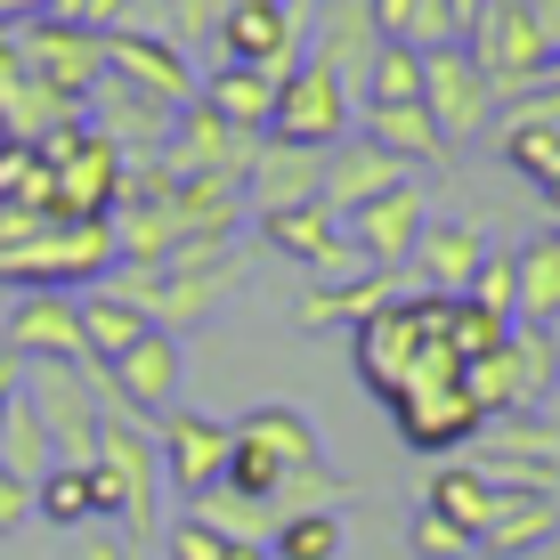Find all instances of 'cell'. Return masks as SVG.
<instances>
[{
  "mask_svg": "<svg viewBox=\"0 0 560 560\" xmlns=\"http://www.w3.org/2000/svg\"><path fill=\"white\" fill-rule=\"evenodd\" d=\"M358 130H365L382 154H398V163H439V154H447L431 106H358Z\"/></svg>",
  "mask_w": 560,
  "mask_h": 560,
  "instance_id": "obj_30",
  "label": "cell"
},
{
  "mask_svg": "<svg viewBox=\"0 0 560 560\" xmlns=\"http://www.w3.org/2000/svg\"><path fill=\"white\" fill-rule=\"evenodd\" d=\"M325 179V154L317 147H293V139H260L253 147V171H244V196L253 211H284V203H308Z\"/></svg>",
  "mask_w": 560,
  "mask_h": 560,
  "instance_id": "obj_22",
  "label": "cell"
},
{
  "mask_svg": "<svg viewBox=\"0 0 560 560\" xmlns=\"http://www.w3.org/2000/svg\"><path fill=\"white\" fill-rule=\"evenodd\" d=\"M220 560H268V545H228Z\"/></svg>",
  "mask_w": 560,
  "mask_h": 560,
  "instance_id": "obj_49",
  "label": "cell"
},
{
  "mask_svg": "<svg viewBox=\"0 0 560 560\" xmlns=\"http://www.w3.org/2000/svg\"><path fill=\"white\" fill-rule=\"evenodd\" d=\"M545 90H560V49H552V73H545Z\"/></svg>",
  "mask_w": 560,
  "mask_h": 560,
  "instance_id": "obj_50",
  "label": "cell"
},
{
  "mask_svg": "<svg viewBox=\"0 0 560 560\" xmlns=\"http://www.w3.org/2000/svg\"><path fill=\"white\" fill-rule=\"evenodd\" d=\"M211 42H220L228 66H268V73H284V66L301 57V16H293V0H228Z\"/></svg>",
  "mask_w": 560,
  "mask_h": 560,
  "instance_id": "obj_16",
  "label": "cell"
},
{
  "mask_svg": "<svg viewBox=\"0 0 560 560\" xmlns=\"http://www.w3.org/2000/svg\"><path fill=\"white\" fill-rule=\"evenodd\" d=\"M277 82L284 73H268V66H211L203 82H196V106H211L220 122H236V130H253V139H268V114H277Z\"/></svg>",
  "mask_w": 560,
  "mask_h": 560,
  "instance_id": "obj_24",
  "label": "cell"
},
{
  "mask_svg": "<svg viewBox=\"0 0 560 560\" xmlns=\"http://www.w3.org/2000/svg\"><path fill=\"white\" fill-rule=\"evenodd\" d=\"M471 57L488 66V82L504 90V98H536L545 73H552V42H545L528 0H488V16H479V33H471Z\"/></svg>",
  "mask_w": 560,
  "mask_h": 560,
  "instance_id": "obj_9",
  "label": "cell"
},
{
  "mask_svg": "<svg viewBox=\"0 0 560 560\" xmlns=\"http://www.w3.org/2000/svg\"><path fill=\"white\" fill-rule=\"evenodd\" d=\"M422 228H431V203H422L415 179H398L390 196H374L365 211H350V220H341V236H350V253H358L365 268H415Z\"/></svg>",
  "mask_w": 560,
  "mask_h": 560,
  "instance_id": "obj_15",
  "label": "cell"
},
{
  "mask_svg": "<svg viewBox=\"0 0 560 560\" xmlns=\"http://www.w3.org/2000/svg\"><path fill=\"white\" fill-rule=\"evenodd\" d=\"M179 390H187V341L171 334V325H147L114 365H98V398L122 407V415H139V422H163L171 407H187Z\"/></svg>",
  "mask_w": 560,
  "mask_h": 560,
  "instance_id": "obj_6",
  "label": "cell"
},
{
  "mask_svg": "<svg viewBox=\"0 0 560 560\" xmlns=\"http://www.w3.org/2000/svg\"><path fill=\"white\" fill-rule=\"evenodd\" d=\"M358 130V90L341 82L334 66H317V57H293L277 82V114H268V139H293V147H341Z\"/></svg>",
  "mask_w": 560,
  "mask_h": 560,
  "instance_id": "obj_5",
  "label": "cell"
},
{
  "mask_svg": "<svg viewBox=\"0 0 560 560\" xmlns=\"http://www.w3.org/2000/svg\"><path fill=\"white\" fill-rule=\"evenodd\" d=\"M16 57H25L33 82H49L57 98H73V106L106 82V33L57 25V16H25V25H16Z\"/></svg>",
  "mask_w": 560,
  "mask_h": 560,
  "instance_id": "obj_12",
  "label": "cell"
},
{
  "mask_svg": "<svg viewBox=\"0 0 560 560\" xmlns=\"http://www.w3.org/2000/svg\"><path fill=\"white\" fill-rule=\"evenodd\" d=\"M163 552H171V560H220V552H228V536L211 528V520L179 512V520H171V536H163Z\"/></svg>",
  "mask_w": 560,
  "mask_h": 560,
  "instance_id": "obj_43",
  "label": "cell"
},
{
  "mask_svg": "<svg viewBox=\"0 0 560 560\" xmlns=\"http://www.w3.org/2000/svg\"><path fill=\"white\" fill-rule=\"evenodd\" d=\"M82 122L90 130H106V139L114 147H163L171 139V122H179V106H163V98H147V90H130V82H114V73H106V82L98 90H90V98H82Z\"/></svg>",
  "mask_w": 560,
  "mask_h": 560,
  "instance_id": "obj_19",
  "label": "cell"
},
{
  "mask_svg": "<svg viewBox=\"0 0 560 560\" xmlns=\"http://www.w3.org/2000/svg\"><path fill=\"white\" fill-rule=\"evenodd\" d=\"M520 268V308L512 325H545V334H560V228H545V236H528L512 253Z\"/></svg>",
  "mask_w": 560,
  "mask_h": 560,
  "instance_id": "obj_29",
  "label": "cell"
},
{
  "mask_svg": "<svg viewBox=\"0 0 560 560\" xmlns=\"http://www.w3.org/2000/svg\"><path fill=\"white\" fill-rule=\"evenodd\" d=\"M90 488H98V520L147 545L163 528V447H154V422L106 407L98 422V455H90Z\"/></svg>",
  "mask_w": 560,
  "mask_h": 560,
  "instance_id": "obj_2",
  "label": "cell"
},
{
  "mask_svg": "<svg viewBox=\"0 0 560 560\" xmlns=\"http://www.w3.org/2000/svg\"><path fill=\"white\" fill-rule=\"evenodd\" d=\"M358 374L374 398L407 390L422 374H463L455 341H447V301L439 293H398L390 308H374V317L358 325Z\"/></svg>",
  "mask_w": 560,
  "mask_h": 560,
  "instance_id": "obj_1",
  "label": "cell"
},
{
  "mask_svg": "<svg viewBox=\"0 0 560 560\" xmlns=\"http://www.w3.org/2000/svg\"><path fill=\"white\" fill-rule=\"evenodd\" d=\"M528 9H536V25H545V42L560 49V0H528Z\"/></svg>",
  "mask_w": 560,
  "mask_h": 560,
  "instance_id": "obj_48",
  "label": "cell"
},
{
  "mask_svg": "<svg viewBox=\"0 0 560 560\" xmlns=\"http://www.w3.org/2000/svg\"><path fill=\"white\" fill-rule=\"evenodd\" d=\"M33 520V479H16L9 463H0V536H16Z\"/></svg>",
  "mask_w": 560,
  "mask_h": 560,
  "instance_id": "obj_45",
  "label": "cell"
},
{
  "mask_svg": "<svg viewBox=\"0 0 560 560\" xmlns=\"http://www.w3.org/2000/svg\"><path fill=\"white\" fill-rule=\"evenodd\" d=\"M0 463H9L16 479H42L49 463H57V447H49V422L33 415V398L16 390V407H9V431H0Z\"/></svg>",
  "mask_w": 560,
  "mask_h": 560,
  "instance_id": "obj_37",
  "label": "cell"
},
{
  "mask_svg": "<svg viewBox=\"0 0 560 560\" xmlns=\"http://www.w3.org/2000/svg\"><path fill=\"white\" fill-rule=\"evenodd\" d=\"M33 520H49V528H98V488H90V463H49L42 479H33Z\"/></svg>",
  "mask_w": 560,
  "mask_h": 560,
  "instance_id": "obj_31",
  "label": "cell"
},
{
  "mask_svg": "<svg viewBox=\"0 0 560 560\" xmlns=\"http://www.w3.org/2000/svg\"><path fill=\"white\" fill-rule=\"evenodd\" d=\"M479 16H488V0H447V25H455V42H471V33H479Z\"/></svg>",
  "mask_w": 560,
  "mask_h": 560,
  "instance_id": "obj_47",
  "label": "cell"
},
{
  "mask_svg": "<svg viewBox=\"0 0 560 560\" xmlns=\"http://www.w3.org/2000/svg\"><path fill=\"white\" fill-rule=\"evenodd\" d=\"M495 495H504V488H495L479 463H439V471L422 479V504H431L439 520H455V528H471V536H488Z\"/></svg>",
  "mask_w": 560,
  "mask_h": 560,
  "instance_id": "obj_28",
  "label": "cell"
},
{
  "mask_svg": "<svg viewBox=\"0 0 560 560\" xmlns=\"http://www.w3.org/2000/svg\"><path fill=\"white\" fill-rule=\"evenodd\" d=\"M463 301L512 325V308H520V268H512V253H495V244H488V260H479V277H471V293H463Z\"/></svg>",
  "mask_w": 560,
  "mask_h": 560,
  "instance_id": "obj_41",
  "label": "cell"
},
{
  "mask_svg": "<svg viewBox=\"0 0 560 560\" xmlns=\"http://www.w3.org/2000/svg\"><path fill=\"white\" fill-rule=\"evenodd\" d=\"M154 447H163V488L179 504H196L228 479V455H236V422L203 415V407H171L154 422Z\"/></svg>",
  "mask_w": 560,
  "mask_h": 560,
  "instance_id": "obj_11",
  "label": "cell"
},
{
  "mask_svg": "<svg viewBox=\"0 0 560 560\" xmlns=\"http://www.w3.org/2000/svg\"><path fill=\"white\" fill-rule=\"evenodd\" d=\"M57 25H82V33H122L139 25V0H49Z\"/></svg>",
  "mask_w": 560,
  "mask_h": 560,
  "instance_id": "obj_42",
  "label": "cell"
},
{
  "mask_svg": "<svg viewBox=\"0 0 560 560\" xmlns=\"http://www.w3.org/2000/svg\"><path fill=\"white\" fill-rule=\"evenodd\" d=\"M106 73L114 82H130V90H147V98H163V106H196V57H187L171 33H154V25H122V33H106Z\"/></svg>",
  "mask_w": 560,
  "mask_h": 560,
  "instance_id": "obj_13",
  "label": "cell"
},
{
  "mask_svg": "<svg viewBox=\"0 0 560 560\" xmlns=\"http://www.w3.org/2000/svg\"><path fill=\"white\" fill-rule=\"evenodd\" d=\"M479 260H488V236H479L471 220L431 211V228H422V244H415V268L431 277V293L439 301H463V293H471V277H479Z\"/></svg>",
  "mask_w": 560,
  "mask_h": 560,
  "instance_id": "obj_23",
  "label": "cell"
},
{
  "mask_svg": "<svg viewBox=\"0 0 560 560\" xmlns=\"http://www.w3.org/2000/svg\"><path fill=\"white\" fill-rule=\"evenodd\" d=\"M16 390H25V358H9V350H0V431H9V407H16Z\"/></svg>",
  "mask_w": 560,
  "mask_h": 560,
  "instance_id": "obj_46",
  "label": "cell"
},
{
  "mask_svg": "<svg viewBox=\"0 0 560 560\" xmlns=\"http://www.w3.org/2000/svg\"><path fill=\"white\" fill-rule=\"evenodd\" d=\"M106 293L130 301L147 325H171V334H187V325L220 317V308L244 293V253H228V260H211V268H114Z\"/></svg>",
  "mask_w": 560,
  "mask_h": 560,
  "instance_id": "obj_4",
  "label": "cell"
},
{
  "mask_svg": "<svg viewBox=\"0 0 560 560\" xmlns=\"http://www.w3.org/2000/svg\"><path fill=\"white\" fill-rule=\"evenodd\" d=\"M358 106H422V49L382 42L374 66H365V82H358Z\"/></svg>",
  "mask_w": 560,
  "mask_h": 560,
  "instance_id": "obj_34",
  "label": "cell"
},
{
  "mask_svg": "<svg viewBox=\"0 0 560 560\" xmlns=\"http://www.w3.org/2000/svg\"><path fill=\"white\" fill-rule=\"evenodd\" d=\"M114 268H122L114 220H49L42 236L0 253V284H16V293H73V284H98Z\"/></svg>",
  "mask_w": 560,
  "mask_h": 560,
  "instance_id": "obj_3",
  "label": "cell"
},
{
  "mask_svg": "<svg viewBox=\"0 0 560 560\" xmlns=\"http://www.w3.org/2000/svg\"><path fill=\"white\" fill-rule=\"evenodd\" d=\"M139 334H147V317L130 301H114L106 284H98V293H82V350H90V365H114Z\"/></svg>",
  "mask_w": 560,
  "mask_h": 560,
  "instance_id": "obj_32",
  "label": "cell"
},
{
  "mask_svg": "<svg viewBox=\"0 0 560 560\" xmlns=\"http://www.w3.org/2000/svg\"><path fill=\"white\" fill-rule=\"evenodd\" d=\"M25 398H33V415L49 422V447H57V463H90V455H98V422H106L98 365L42 358V365H25Z\"/></svg>",
  "mask_w": 560,
  "mask_h": 560,
  "instance_id": "obj_7",
  "label": "cell"
},
{
  "mask_svg": "<svg viewBox=\"0 0 560 560\" xmlns=\"http://www.w3.org/2000/svg\"><path fill=\"white\" fill-rule=\"evenodd\" d=\"M422 106H431L439 139H479L504 106V90L488 82V66L471 57V42H447V49H422Z\"/></svg>",
  "mask_w": 560,
  "mask_h": 560,
  "instance_id": "obj_10",
  "label": "cell"
},
{
  "mask_svg": "<svg viewBox=\"0 0 560 560\" xmlns=\"http://www.w3.org/2000/svg\"><path fill=\"white\" fill-rule=\"evenodd\" d=\"M236 439H244V447H260L277 471H308V463H325V439H317V422H308L301 407H253L236 422Z\"/></svg>",
  "mask_w": 560,
  "mask_h": 560,
  "instance_id": "obj_27",
  "label": "cell"
},
{
  "mask_svg": "<svg viewBox=\"0 0 560 560\" xmlns=\"http://www.w3.org/2000/svg\"><path fill=\"white\" fill-rule=\"evenodd\" d=\"M407 179V163L398 154H382L365 130H350L341 147H325V179H317V203L334 211V220H350V211H365L374 196H390V187Z\"/></svg>",
  "mask_w": 560,
  "mask_h": 560,
  "instance_id": "obj_18",
  "label": "cell"
},
{
  "mask_svg": "<svg viewBox=\"0 0 560 560\" xmlns=\"http://www.w3.org/2000/svg\"><path fill=\"white\" fill-rule=\"evenodd\" d=\"M253 147H260L253 130L220 122L211 106H179V122H171V139L154 154H163L171 179H244V171H253Z\"/></svg>",
  "mask_w": 560,
  "mask_h": 560,
  "instance_id": "obj_14",
  "label": "cell"
},
{
  "mask_svg": "<svg viewBox=\"0 0 560 560\" xmlns=\"http://www.w3.org/2000/svg\"><path fill=\"white\" fill-rule=\"evenodd\" d=\"M350 504V479H334L325 463H308V471H284L277 495H268V520H301V512H341Z\"/></svg>",
  "mask_w": 560,
  "mask_h": 560,
  "instance_id": "obj_36",
  "label": "cell"
},
{
  "mask_svg": "<svg viewBox=\"0 0 560 560\" xmlns=\"http://www.w3.org/2000/svg\"><path fill=\"white\" fill-rule=\"evenodd\" d=\"M9 358H25V365H42V358L90 365V350H82V293H16Z\"/></svg>",
  "mask_w": 560,
  "mask_h": 560,
  "instance_id": "obj_17",
  "label": "cell"
},
{
  "mask_svg": "<svg viewBox=\"0 0 560 560\" xmlns=\"http://www.w3.org/2000/svg\"><path fill=\"white\" fill-rule=\"evenodd\" d=\"M374 9V33L382 42H407V49H447L455 25H447V0H365Z\"/></svg>",
  "mask_w": 560,
  "mask_h": 560,
  "instance_id": "obj_33",
  "label": "cell"
},
{
  "mask_svg": "<svg viewBox=\"0 0 560 560\" xmlns=\"http://www.w3.org/2000/svg\"><path fill=\"white\" fill-rule=\"evenodd\" d=\"M382 407H390L398 439H407L415 455H455V447H471V439L488 431V415L471 407L463 374H422V382H407V390H390Z\"/></svg>",
  "mask_w": 560,
  "mask_h": 560,
  "instance_id": "obj_8",
  "label": "cell"
},
{
  "mask_svg": "<svg viewBox=\"0 0 560 560\" xmlns=\"http://www.w3.org/2000/svg\"><path fill=\"white\" fill-rule=\"evenodd\" d=\"M504 163L528 187H552L560 179V90H536V98H520L504 114Z\"/></svg>",
  "mask_w": 560,
  "mask_h": 560,
  "instance_id": "obj_21",
  "label": "cell"
},
{
  "mask_svg": "<svg viewBox=\"0 0 560 560\" xmlns=\"http://www.w3.org/2000/svg\"><path fill=\"white\" fill-rule=\"evenodd\" d=\"M447 341H455V358L471 365V358H495V350H504L512 325L488 317V308H471V301H447Z\"/></svg>",
  "mask_w": 560,
  "mask_h": 560,
  "instance_id": "obj_39",
  "label": "cell"
},
{
  "mask_svg": "<svg viewBox=\"0 0 560 560\" xmlns=\"http://www.w3.org/2000/svg\"><path fill=\"white\" fill-rule=\"evenodd\" d=\"M552 536H560V495H545V488H504V495H495V520H488V536H479V552H495V560H520V552L552 545Z\"/></svg>",
  "mask_w": 560,
  "mask_h": 560,
  "instance_id": "obj_26",
  "label": "cell"
},
{
  "mask_svg": "<svg viewBox=\"0 0 560 560\" xmlns=\"http://www.w3.org/2000/svg\"><path fill=\"white\" fill-rule=\"evenodd\" d=\"M407 545H415V560H471V552H479V536H471V528H455V520H439L431 504H422V512L407 520Z\"/></svg>",
  "mask_w": 560,
  "mask_h": 560,
  "instance_id": "obj_40",
  "label": "cell"
},
{
  "mask_svg": "<svg viewBox=\"0 0 560 560\" xmlns=\"http://www.w3.org/2000/svg\"><path fill=\"white\" fill-rule=\"evenodd\" d=\"M374 49H382V33H374V9H365V0H325V9L308 16V57H317V66H334L350 90L365 82Z\"/></svg>",
  "mask_w": 560,
  "mask_h": 560,
  "instance_id": "obj_20",
  "label": "cell"
},
{
  "mask_svg": "<svg viewBox=\"0 0 560 560\" xmlns=\"http://www.w3.org/2000/svg\"><path fill=\"white\" fill-rule=\"evenodd\" d=\"M350 536H341V512H301V520H277L268 536V560H341Z\"/></svg>",
  "mask_w": 560,
  "mask_h": 560,
  "instance_id": "obj_35",
  "label": "cell"
},
{
  "mask_svg": "<svg viewBox=\"0 0 560 560\" xmlns=\"http://www.w3.org/2000/svg\"><path fill=\"white\" fill-rule=\"evenodd\" d=\"M73 560H147V545H130L122 528H106V520H98V528H82V545H73Z\"/></svg>",
  "mask_w": 560,
  "mask_h": 560,
  "instance_id": "obj_44",
  "label": "cell"
},
{
  "mask_svg": "<svg viewBox=\"0 0 560 560\" xmlns=\"http://www.w3.org/2000/svg\"><path fill=\"white\" fill-rule=\"evenodd\" d=\"M0 203H42L49 211V154H42V139H0Z\"/></svg>",
  "mask_w": 560,
  "mask_h": 560,
  "instance_id": "obj_38",
  "label": "cell"
},
{
  "mask_svg": "<svg viewBox=\"0 0 560 560\" xmlns=\"http://www.w3.org/2000/svg\"><path fill=\"white\" fill-rule=\"evenodd\" d=\"M398 301V268H358V277H325L317 293L301 301V325L308 334H334V325H358L374 317V308H390Z\"/></svg>",
  "mask_w": 560,
  "mask_h": 560,
  "instance_id": "obj_25",
  "label": "cell"
}]
</instances>
